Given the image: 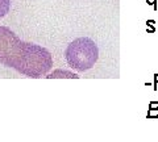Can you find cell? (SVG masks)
I'll return each instance as SVG.
<instances>
[{
  "mask_svg": "<svg viewBox=\"0 0 158 142\" xmlns=\"http://www.w3.org/2000/svg\"><path fill=\"white\" fill-rule=\"evenodd\" d=\"M0 63L29 78H40L53 67V57L45 47L24 42L9 28L0 26Z\"/></svg>",
  "mask_w": 158,
  "mask_h": 142,
  "instance_id": "6da1fadb",
  "label": "cell"
},
{
  "mask_svg": "<svg viewBox=\"0 0 158 142\" xmlns=\"http://www.w3.org/2000/svg\"><path fill=\"white\" fill-rule=\"evenodd\" d=\"M48 79H57V78H62V79H78V75L74 74V72L66 71V70H56L50 72V74H46Z\"/></svg>",
  "mask_w": 158,
  "mask_h": 142,
  "instance_id": "3957f363",
  "label": "cell"
},
{
  "mask_svg": "<svg viewBox=\"0 0 158 142\" xmlns=\"http://www.w3.org/2000/svg\"><path fill=\"white\" fill-rule=\"evenodd\" d=\"M148 119H158V109H148V113H146Z\"/></svg>",
  "mask_w": 158,
  "mask_h": 142,
  "instance_id": "8992f818",
  "label": "cell"
},
{
  "mask_svg": "<svg viewBox=\"0 0 158 142\" xmlns=\"http://www.w3.org/2000/svg\"><path fill=\"white\" fill-rule=\"evenodd\" d=\"M9 8H11V0H0V18L9 12Z\"/></svg>",
  "mask_w": 158,
  "mask_h": 142,
  "instance_id": "277c9868",
  "label": "cell"
},
{
  "mask_svg": "<svg viewBox=\"0 0 158 142\" xmlns=\"http://www.w3.org/2000/svg\"><path fill=\"white\" fill-rule=\"evenodd\" d=\"M153 86H154V87H153V88H154V91H157V87H158V74L154 75V84H153Z\"/></svg>",
  "mask_w": 158,
  "mask_h": 142,
  "instance_id": "9c48e42d",
  "label": "cell"
},
{
  "mask_svg": "<svg viewBox=\"0 0 158 142\" xmlns=\"http://www.w3.org/2000/svg\"><path fill=\"white\" fill-rule=\"evenodd\" d=\"M146 3L149 4V6L154 7V9H157V0H146Z\"/></svg>",
  "mask_w": 158,
  "mask_h": 142,
  "instance_id": "ba28073f",
  "label": "cell"
},
{
  "mask_svg": "<svg viewBox=\"0 0 158 142\" xmlns=\"http://www.w3.org/2000/svg\"><path fill=\"white\" fill-rule=\"evenodd\" d=\"M99 58L96 43L88 37L74 40L66 49V61L77 71H87L94 67Z\"/></svg>",
  "mask_w": 158,
  "mask_h": 142,
  "instance_id": "7a4b0ae2",
  "label": "cell"
},
{
  "mask_svg": "<svg viewBox=\"0 0 158 142\" xmlns=\"http://www.w3.org/2000/svg\"><path fill=\"white\" fill-rule=\"evenodd\" d=\"M146 32L148 33H154L156 32V21L154 20H148L146 21Z\"/></svg>",
  "mask_w": 158,
  "mask_h": 142,
  "instance_id": "5b68a950",
  "label": "cell"
},
{
  "mask_svg": "<svg viewBox=\"0 0 158 142\" xmlns=\"http://www.w3.org/2000/svg\"><path fill=\"white\" fill-rule=\"evenodd\" d=\"M149 108L150 109H158V101H150L149 103Z\"/></svg>",
  "mask_w": 158,
  "mask_h": 142,
  "instance_id": "52a82bcc",
  "label": "cell"
}]
</instances>
